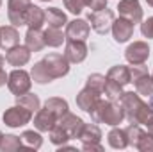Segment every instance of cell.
Returning a JSON list of instances; mask_svg holds the SVG:
<instances>
[{
	"instance_id": "1",
	"label": "cell",
	"mask_w": 153,
	"mask_h": 152,
	"mask_svg": "<svg viewBox=\"0 0 153 152\" xmlns=\"http://www.w3.org/2000/svg\"><path fill=\"white\" fill-rule=\"evenodd\" d=\"M89 114L94 123H107L112 127L125 120V109L119 100H100Z\"/></svg>"
},
{
	"instance_id": "2",
	"label": "cell",
	"mask_w": 153,
	"mask_h": 152,
	"mask_svg": "<svg viewBox=\"0 0 153 152\" xmlns=\"http://www.w3.org/2000/svg\"><path fill=\"white\" fill-rule=\"evenodd\" d=\"M30 86H32V77H30V74H27L22 68L13 70L9 74V77H7V88L16 97L25 95L27 91H30Z\"/></svg>"
},
{
	"instance_id": "3",
	"label": "cell",
	"mask_w": 153,
	"mask_h": 152,
	"mask_svg": "<svg viewBox=\"0 0 153 152\" xmlns=\"http://www.w3.org/2000/svg\"><path fill=\"white\" fill-rule=\"evenodd\" d=\"M87 22L91 25V29L98 34H107L112 27V22H114V13L112 9H100V11H93L89 13L87 16Z\"/></svg>"
},
{
	"instance_id": "4",
	"label": "cell",
	"mask_w": 153,
	"mask_h": 152,
	"mask_svg": "<svg viewBox=\"0 0 153 152\" xmlns=\"http://www.w3.org/2000/svg\"><path fill=\"white\" fill-rule=\"evenodd\" d=\"M41 61L46 66V70L52 75V79H61V77L68 75V72H70V61L64 56H61V54L52 52V54L45 56Z\"/></svg>"
},
{
	"instance_id": "5",
	"label": "cell",
	"mask_w": 153,
	"mask_h": 152,
	"mask_svg": "<svg viewBox=\"0 0 153 152\" xmlns=\"http://www.w3.org/2000/svg\"><path fill=\"white\" fill-rule=\"evenodd\" d=\"M2 120H4L5 125L14 127V129L16 127H23V125H27L32 120V111H29L27 108L16 104V106L5 109V113L2 114Z\"/></svg>"
},
{
	"instance_id": "6",
	"label": "cell",
	"mask_w": 153,
	"mask_h": 152,
	"mask_svg": "<svg viewBox=\"0 0 153 152\" xmlns=\"http://www.w3.org/2000/svg\"><path fill=\"white\" fill-rule=\"evenodd\" d=\"M123 109H125V118L130 122V123H135V116L139 113V109L144 106V100L141 99V95L135 91H123L121 99H119Z\"/></svg>"
},
{
	"instance_id": "7",
	"label": "cell",
	"mask_w": 153,
	"mask_h": 152,
	"mask_svg": "<svg viewBox=\"0 0 153 152\" xmlns=\"http://www.w3.org/2000/svg\"><path fill=\"white\" fill-rule=\"evenodd\" d=\"M30 7V0H9L7 2V18L14 27L25 25L27 9Z\"/></svg>"
},
{
	"instance_id": "8",
	"label": "cell",
	"mask_w": 153,
	"mask_h": 152,
	"mask_svg": "<svg viewBox=\"0 0 153 152\" xmlns=\"http://www.w3.org/2000/svg\"><path fill=\"white\" fill-rule=\"evenodd\" d=\"M150 57V47L146 41H134L125 50V59L130 65H144Z\"/></svg>"
},
{
	"instance_id": "9",
	"label": "cell",
	"mask_w": 153,
	"mask_h": 152,
	"mask_svg": "<svg viewBox=\"0 0 153 152\" xmlns=\"http://www.w3.org/2000/svg\"><path fill=\"white\" fill-rule=\"evenodd\" d=\"M64 57L70 63H73V65L82 63L87 57V45H85V41H80V39H66Z\"/></svg>"
},
{
	"instance_id": "10",
	"label": "cell",
	"mask_w": 153,
	"mask_h": 152,
	"mask_svg": "<svg viewBox=\"0 0 153 152\" xmlns=\"http://www.w3.org/2000/svg\"><path fill=\"white\" fill-rule=\"evenodd\" d=\"M117 11H119V16L130 20L134 25L143 22V7L139 0H121L117 4Z\"/></svg>"
},
{
	"instance_id": "11",
	"label": "cell",
	"mask_w": 153,
	"mask_h": 152,
	"mask_svg": "<svg viewBox=\"0 0 153 152\" xmlns=\"http://www.w3.org/2000/svg\"><path fill=\"white\" fill-rule=\"evenodd\" d=\"M89 32H91L89 22H85L82 18H75V20H71V22L66 23L64 36H66V39H80V41H85L87 36H89Z\"/></svg>"
},
{
	"instance_id": "12",
	"label": "cell",
	"mask_w": 153,
	"mask_h": 152,
	"mask_svg": "<svg viewBox=\"0 0 153 152\" xmlns=\"http://www.w3.org/2000/svg\"><path fill=\"white\" fill-rule=\"evenodd\" d=\"M111 31H112V36H114V39L117 43H126L128 39L134 36V23L130 20L119 16L117 20L114 18Z\"/></svg>"
},
{
	"instance_id": "13",
	"label": "cell",
	"mask_w": 153,
	"mask_h": 152,
	"mask_svg": "<svg viewBox=\"0 0 153 152\" xmlns=\"http://www.w3.org/2000/svg\"><path fill=\"white\" fill-rule=\"evenodd\" d=\"M5 61L11 65V66H25L29 61H30V50L25 47V45H16L13 48L7 50L5 54Z\"/></svg>"
},
{
	"instance_id": "14",
	"label": "cell",
	"mask_w": 153,
	"mask_h": 152,
	"mask_svg": "<svg viewBox=\"0 0 153 152\" xmlns=\"http://www.w3.org/2000/svg\"><path fill=\"white\" fill-rule=\"evenodd\" d=\"M57 123L70 134V138H78V134H80V131L84 127V120L80 116H76V114L70 113V111L64 114V116H61L57 120Z\"/></svg>"
},
{
	"instance_id": "15",
	"label": "cell",
	"mask_w": 153,
	"mask_h": 152,
	"mask_svg": "<svg viewBox=\"0 0 153 152\" xmlns=\"http://www.w3.org/2000/svg\"><path fill=\"white\" fill-rule=\"evenodd\" d=\"M102 99H100V93H96V91H93L91 88H84L82 91H78V95H76V106L82 109V111H85V113H91L94 108H96V104L100 102Z\"/></svg>"
},
{
	"instance_id": "16",
	"label": "cell",
	"mask_w": 153,
	"mask_h": 152,
	"mask_svg": "<svg viewBox=\"0 0 153 152\" xmlns=\"http://www.w3.org/2000/svg\"><path fill=\"white\" fill-rule=\"evenodd\" d=\"M57 116L52 113L50 109L43 108V109H38L36 111V116H34V127L41 131V132H48L55 123H57Z\"/></svg>"
},
{
	"instance_id": "17",
	"label": "cell",
	"mask_w": 153,
	"mask_h": 152,
	"mask_svg": "<svg viewBox=\"0 0 153 152\" xmlns=\"http://www.w3.org/2000/svg\"><path fill=\"white\" fill-rule=\"evenodd\" d=\"M20 45V32L14 25H2L0 27V48H13Z\"/></svg>"
},
{
	"instance_id": "18",
	"label": "cell",
	"mask_w": 153,
	"mask_h": 152,
	"mask_svg": "<svg viewBox=\"0 0 153 152\" xmlns=\"http://www.w3.org/2000/svg\"><path fill=\"white\" fill-rule=\"evenodd\" d=\"M45 32H41V29H29L25 34V47L30 52H39L45 48Z\"/></svg>"
},
{
	"instance_id": "19",
	"label": "cell",
	"mask_w": 153,
	"mask_h": 152,
	"mask_svg": "<svg viewBox=\"0 0 153 152\" xmlns=\"http://www.w3.org/2000/svg\"><path fill=\"white\" fill-rule=\"evenodd\" d=\"M78 140L84 143H100L102 141V131L100 127L93 122V123H84L80 134H78Z\"/></svg>"
},
{
	"instance_id": "20",
	"label": "cell",
	"mask_w": 153,
	"mask_h": 152,
	"mask_svg": "<svg viewBox=\"0 0 153 152\" xmlns=\"http://www.w3.org/2000/svg\"><path fill=\"white\" fill-rule=\"evenodd\" d=\"M45 23H48V27L61 29L68 23V18L59 7H48L45 9Z\"/></svg>"
},
{
	"instance_id": "21",
	"label": "cell",
	"mask_w": 153,
	"mask_h": 152,
	"mask_svg": "<svg viewBox=\"0 0 153 152\" xmlns=\"http://www.w3.org/2000/svg\"><path fill=\"white\" fill-rule=\"evenodd\" d=\"M45 23V11L30 4V7L27 9V16H25V25H29V29H41Z\"/></svg>"
},
{
	"instance_id": "22",
	"label": "cell",
	"mask_w": 153,
	"mask_h": 152,
	"mask_svg": "<svg viewBox=\"0 0 153 152\" xmlns=\"http://www.w3.org/2000/svg\"><path fill=\"white\" fill-rule=\"evenodd\" d=\"M107 140H109V145H111L112 149H117V150H123V149L128 147L126 131H125V129H119L117 125L107 134Z\"/></svg>"
},
{
	"instance_id": "23",
	"label": "cell",
	"mask_w": 153,
	"mask_h": 152,
	"mask_svg": "<svg viewBox=\"0 0 153 152\" xmlns=\"http://www.w3.org/2000/svg\"><path fill=\"white\" fill-rule=\"evenodd\" d=\"M107 79H112L117 84L126 86V84H130V68L125 66V65H116L112 68H109Z\"/></svg>"
},
{
	"instance_id": "24",
	"label": "cell",
	"mask_w": 153,
	"mask_h": 152,
	"mask_svg": "<svg viewBox=\"0 0 153 152\" xmlns=\"http://www.w3.org/2000/svg\"><path fill=\"white\" fill-rule=\"evenodd\" d=\"M45 108H46V109H50V111L55 114L57 118L64 116V114L70 111V106H68V102H66L64 99H61V97H50V99H46V102H45Z\"/></svg>"
},
{
	"instance_id": "25",
	"label": "cell",
	"mask_w": 153,
	"mask_h": 152,
	"mask_svg": "<svg viewBox=\"0 0 153 152\" xmlns=\"http://www.w3.org/2000/svg\"><path fill=\"white\" fill-rule=\"evenodd\" d=\"M20 140H22L23 149H29V150H38L43 145V138L36 131H23L22 136H20Z\"/></svg>"
},
{
	"instance_id": "26",
	"label": "cell",
	"mask_w": 153,
	"mask_h": 152,
	"mask_svg": "<svg viewBox=\"0 0 153 152\" xmlns=\"http://www.w3.org/2000/svg\"><path fill=\"white\" fill-rule=\"evenodd\" d=\"M30 77H32V81L38 82V84H48V82L53 81L52 75L48 74L46 66L43 65V61H39V63H36V65L32 66V70H30Z\"/></svg>"
},
{
	"instance_id": "27",
	"label": "cell",
	"mask_w": 153,
	"mask_h": 152,
	"mask_svg": "<svg viewBox=\"0 0 153 152\" xmlns=\"http://www.w3.org/2000/svg\"><path fill=\"white\" fill-rule=\"evenodd\" d=\"M16 104H20V106L27 108L29 111L36 113V111L39 109V106H41V100H39V97L36 95V93H30V91H27L25 95H20V97H16Z\"/></svg>"
},
{
	"instance_id": "28",
	"label": "cell",
	"mask_w": 153,
	"mask_h": 152,
	"mask_svg": "<svg viewBox=\"0 0 153 152\" xmlns=\"http://www.w3.org/2000/svg\"><path fill=\"white\" fill-rule=\"evenodd\" d=\"M23 145H22V140L20 136H14V134H2L0 138V150L2 152H14L20 150Z\"/></svg>"
},
{
	"instance_id": "29",
	"label": "cell",
	"mask_w": 153,
	"mask_h": 152,
	"mask_svg": "<svg viewBox=\"0 0 153 152\" xmlns=\"http://www.w3.org/2000/svg\"><path fill=\"white\" fill-rule=\"evenodd\" d=\"M134 86H135V91H137L141 97H146V99L153 97V77H150V74L144 75V77H141L139 81H135Z\"/></svg>"
},
{
	"instance_id": "30",
	"label": "cell",
	"mask_w": 153,
	"mask_h": 152,
	"mask_svg": "<svg viewBox=\"0 0 153 152\" xmlns=\"http://www.w3.org/2000/svg\"><path fill=\"white\" fill-rule=\"evenodd\" d=\"M64 39L66 36L62 34V31L61 29H55V27H48L46 31H45V43L48 45V47H61L62 43H64Z\"/></svg>"
},
{
	"instance_id": "31",
	"label": "cell",
	"mask_w": 153,
	"mask_h": 152,
	"mask_svg": "<svg viewBox=\"0 0 153 152\" xmlns=\"http://www.w3.org/2000/svg\"><path fill=\"white\" fill-rule=\"evenodd\" d=\"M48 136H50V141L53 143V145H57V147H61V145H66V141L68 140H71L70 138V134L59 125V123H55L50 131H48Z\"/></svg>"
},
{
	"instance_id": "32",
	"label": "cell",
	"mask_w": 153,
	"mask_h": 152,
	"mask_svg": "<svg viewBox=\"0 0 153 152\" xmlns=\"http://www.w3.org/2000/svg\"><path fill=\"white\" fill-rule=\"evenodd\" d=\"M105 82H107V75H102V74H91L85 81V86L91 88L93 91L96 93H103V88H105Z\"/></svg>"
},
{
	"instance_id": "33",
	"label": "cell",
	"mask_w": 153,
	"mask_h": 152,
	"mask_svg": "<svg viewBox=\"0 0 153 152\" xmlns=\"http://www.w3.org/2000/svg\"><path fill=\"white\" fill-rule=\"evenodd\" d=\"M103 93H105V97H107L109 100H119L121 95H123V86L117 84L112 79H107L105 88H103Z\"/></svg>"
},
{
	"instance_id": "34",
	"label": "cell",
	"mask_w": 153,
	"mask_h": 152,
	"mask_svg": "<svg viewBox=\"0 0 153 152\" xmlns=\"http://www.w3.org/2000/svg\"><path fill=\"white\" fill-rule=\"evenodd\" d=\"M134 149H137V150H141V152H153V134L143 131Z\"/></svg>"
},
{
	"instance_id": "35",
	"label": "cell",
	"mask_w": 153,
	"mask_h": 152,
	"mask_svg": "<svg viewBox=\"0 0 153 152\" xmlns=\"http://www.w3.org/2000/svg\"><path fill=\"white\" fill-rule=\"evenodd\" d=\"M87 5H89V0H64V7L73 14H80Z\"/></svg>"
},
{
	"instance_id": "36",
	"label": "cell",
	"mask_w": 153,
	"mask_h": 152,
	"mask_svg": "<svg viewBox=\"0 0 153 152\" xmlns=\"http://www.w3.org/2000/svg\"><path fill=\"white\" fill-rule=\"evenodd\" d=\"M144 75H148V68L144 65H134L130 68V82H135Z\"/></svg>"
},
{
	"instance_id": "37",
	"label": "cell",
	"mask_w": 153,
	"mask_h": 152,
	"mask_svg": "<svg viewBox=\"0 0 153 152\" xmlns=\"http://www.w3.org/2000/svg\"><path fill=\"white\" fill-rule=\"evenodd\" d=\"M141 32L144 38H153V16H150L148 20L141 23Z\"/></svg>"
},
{
	"instance_id": "38",
	"label": "cell",
	"mask_w": 153,
	"mask_h": 152,
	"mask_svg": "<svg viewBox=\"0 0 153 152\" xmlns=\"http://www.w3.org/2000/svg\"><path fill=\"white\" fill-rule=\"evenodd\" d=\"M93 11H100V9H105L107 7V0H89V5H87Z\"/></svg>"
},
{
	"instance_id": "39",
	"label": "cell",
	"mask_w": 153,
	"mask_h": 152,
	"mask_svg": "<svg viewBox=\"0 0 153 152\" xmlns=\"http://www.w3.org/2000/svg\"><path fill=\"white\" fill-rule=\"evenodd\" d=\"M82 149L84 150H96V152H102L103 150V147H102V143H84L82 145Z\"/></svg>"
},
{
	"instance_id": "40",
	"label": "cell",
	"mask_w": 153,
	"mask_h": 152,
	"mask_svg": "<svg viewBox=\"0 0 153 152\" xmlns=\"http://www.w3.org/2000/svg\"><path fill=\"white\" fill-rule=\"evenodd\" d=\"M7 77H9V75H7V74L4 72V68H0V88L7 84Z\"/></svg>"
},
{
	"instance_id": "41",
	"label": "cell",
	"mask_w": 153,
	"mask_h": 152,
	"mask_svg": "<svg viewBox=\"0 0 153 152\" xmlns=\"http://www.w3.org/2000/svg\"><path fill=\"white\" fill-rule=\"evenodd\" d=\"M4 65H5V57L0 54V68H4Z\"/></svg>"
},
{
	"instance_id": "42",
	"label": "cell",
	"mask_w": 153,
	"mask_h": 152,
	"mask_svg": "<svg viewBox=\"0 0 153 152\" xmlns=\"http://www.w3.org/2000/svg\"><path fill=\"white\" fill-rule=\"evenodd\" d=\"M148 132H152V134H153V123H152V125H148Z\"/></svg>"
},
{
	"instance_id": "43",
	"label": "cell",
	"mask_w": 153,
	"mask_h": 152,
	"mask_svg": "<svg viewBox=\"0 0 153 152\" xmlns=\"http://www.w3.org/2000/svg\"><path fill=\"white\" fill-rule=\"evenodd\" d=\"M146 2H148V5H152L153 7V0H146Z\"/></svg>"
},
{
	"instance_id": "44",
	"label": "cell",
	"mask_w": 153,
	"mask_h": 152,
	"mask_svg": "<svg viewBox=\"0 0 153 152\" xmlns=\"http://www.w3.org/2000/svg\"><path fill=\"white\" fill-rule=\"evenodd\" d=\"M41 2H50V0H41Z\"/></svg>"
},
{
	"instance_id": "45",
	"label": "cell",
	"mask_w": 153,
	"mask_h": 152,
	"mask_svg": "<svg viewBox=\"0 0 153 152\" xmlns=\"http://www.w3.org/2000/svg\"><path fill=\"white\" fill-rule=\"evenodd\" d=\"M0 138H2V132H0Z\"/></svg>"
},
{
	"instance_id": "46",
	"label": "cell",
	"mask_w": 153,
	"mask_h": 152,
	"mask_svg": "<svg viewBox=\"0 0 153 152\" xmlns=\"http://www.w3.org/2000/svg\"><path fill=\"white\" fill-rule=\"evenodd\" d=\"M0 5H2V0H0Z\"/></svg>"
},
{
	"instance_id": "47",
	"label": "cell",
	"mask_w": 153,
	"mask_h": 152,
	"mask_svg": "<svg viewBox=\"0 0 153 152\" xmlns=\"http://www.w3.org/2000/svg\"><path fill=\"white\" fill-rule=\"evenodd\" d=\"M152 77H153V75H152Z\"/></svg>"
}]
</instances>
